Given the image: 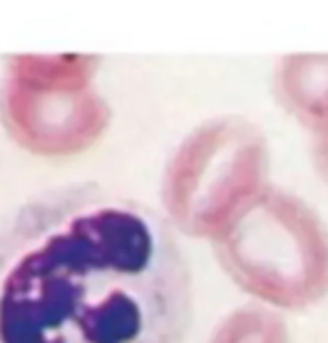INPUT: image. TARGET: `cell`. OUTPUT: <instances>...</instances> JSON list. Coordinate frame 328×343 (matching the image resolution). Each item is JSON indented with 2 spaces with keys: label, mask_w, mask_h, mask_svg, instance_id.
I'll list each match as a JSON object with an SVG mask.
<instances>
[{
  "label": "cell",
  "mask_w": 328,
  "mask_h": 343,
  "mask_svg": "<svg viewBox=\"0 0 328 343\" xmlns=\"http://www.w3.org/2000/svg\"><path fill=\"white\" fill-rule=\"evenodd\" d=\"M191 272L169 220L93 182L0 222V343H182Z\"/></svg>",
  "instance_id": "obj_1"
},
{
  "label": "cell",
  "mask_w": 328,
  "mask_h": 343,
  "mask_svg": "<svg viewBox=\"0 0 328 343\" xmlns=\"http://www.w3.org/2000/svg\"><path fill=\"white\" fill-rule=\"evenodd\" d=\"M211 243L236 287L268 305L308 310L328 296V226L297 193L263 186Z\"/></svg>",
  "instance_id": "obj_2"
},
{
  "label": "cell",
  "mask_w": 328,
  "mask_h": 343,
  "mask_svg": "<svg viewBox=\"0 0 328 343\" xmlns=\"http://www.w3.org/2000/svg\"><path fill=\"white\" fill-rule=\"evenodd\" d=\"M263 130L238 115L196 126L173 148L162 173V209L173 229L216 240L236 213L268 186Z\"/></svg>",
  "instance_id": "obj_3"
},
{
  "label": "cell",
  "mask_w": 328,
  "mask_h": 343,
  "mask_svg": "<svg viewBox=\"0 0 328 343\" xmlns=\"http://www.w3.org/2000/svg\"><path fill=\"white\" fill-rule=\"evenodd\" d=\"M93 54H14L0 79V119L9 137L43 157L90 148L110 124Z\"/></svg>",
  "instance_id": "obj_4"
},
{
  "label": "cell",
  "mask_w": 328,
  "mask_h": 343,
  "mask_svg": "<svg viewBox=\"0 0 328 343\" xmlns=\"http://www.w3.org/2000/svg\"><path fill=\"white\" fill-rule=\"evenodd\" d=\"M281 105L308 130L328 128V54H288L274 70Z\"/></svg>",
  "instance_id": "obj_5"
},
{
  "label": "cell",
  "mask_w": 328,
  "mask_h": 343,
  "mask_svg": "<svg viewBox=\"0 0 328 343\" xmlns=\"http://www.w3.org/2000/svg\"><path fill=\"white\" fill-rule=\"evenodd\" d=\"M207 343H290V332L270 307L243 305L216 325Z\"/></svg>",
  "instance_id": "obj_6"
},
{
  "label": "cell",
  "mask_w": 328,
  "mask_h": 343,
  "mask_svg": "<svg viewBox=\"0 0 328 343\" xmlns=\"http://www.w3.org/2000/svg\"><path fill=\"white\" fill-rule=\"evenodd\" d=\"M312 164L319 177L328 184V128L312 135Z\"/></svg>",
  "instance_id": "obj_7"
}]
</instances>
